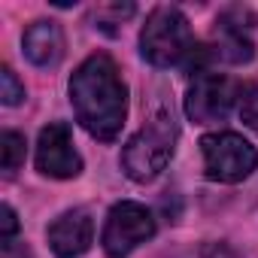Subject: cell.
<instances>
[{"label": "cell", "mask_w": 258, "mask_h": 258, "mask_svg": "<svg viewBox=\"0 0 258 258\" xmlns=\"http://www.w3.org/2000/svg\"><path fill=\"white\" fill-rule=\"evenodd\" d=\"M70 103L76 121L103 143L115 140L127 115V88L109 55H88L70 76Z\"/></svg>", "instance_id": "1"}, {"label": "cell", "mask_w": 258, "mask_h": 258, "mask_svg": "<svg viewBox=\"0 0 258 258\" xmlns=\"http://www.w3.org/2000/svg\"><path fill=\"white\" fill-rule=\"evenodd\" d=\"M173 149H176V121L167 109H158L127 140L121 152V170L134 182H149L167 167V161L173 158Z\"/></svg>", "instance_id": "2"}, {"label": "cell", "mask_w": 258, "mask_h": 258, "mask_svg": "<svg viewBox=\"0 0 258 258\" xmlns=\"http://www.w3.org/2000/svg\"><path fill=\"white\" fill-rule=\"evenodd\" d=\"M195 37L188 19L176 7H155L140 34V55L152 67H173L195 55Z\"/></svg>", "instance_id": "3"}, {"label": "cell", "mask_w": 258, "mask_h": 258, "mask_svg": "<svg viewBox=\"0 0 258 258\" xmlns=\"http://www.w3.org/2000/svg\"><path fill=\"white\" fill-rule=\"evenodd\" d=\"M201 152H204V173L213 182H240L258 167L255 146L234 131L207 134L201 140Z\"/></svg>", "instance_id": "4"}, {"label": "cell", "mask_w": 258, "mask_h": 258, "mask_svg": "<svg viewBox=\"0 0 258 258\" xmlns=\"http://www.w3.org/2000/svg\"><path fill=\"white\" fill-rule=\"evenodd\" d=\"M152 234H155L152 213L143 204L121 201V204H115L109 210L103 234H100V243H103V252L109 258H124V255H131L140 243H146Z\"/></svg>", "instance_id": "5"}, {"label": "cell", "mask_w": 258, "mask_h": 258, "mask_svg": "<svg viewBox=\"0 0 258 258\" xmlns=\"http://www.w3.org/2000/svg\"><path fill=\"white\" fill-rule=\"evenodd\" d=\"M237 97H240V88L234 79L222 73H198L185 94V112L198 124H213L228 118Z\"/></svg>", "instance_id": "6"}, {"label": "cell", "mask_w": 258, "mask_h": 258, "mask_svg": "<svg viewBox=\"0 0 258 258\" xmlns=\"http://www.w3.org/2000/svg\"><path fill=\"white\" fill-rule=\"evenodd\" d=\"M37 170L52 179H73L82 170V158L73 146V134L64 121H49L37 140Z\"/></svg>", "instance_id": "7"}, {"label": "cell", "mask_w": 258, "mask_h": 258, "mask_svg": "<svg viewBox=\"0 0 258 258\" xmlns=\"http://www.w3.org/2000/svg\"><path fill=\"white\" fill-rule=\"evenodd\" d=\"M255 16L246 7H231L216 19V55L231 61V64H243L252 61L255 55Z\"/></svg>", "instance_id": "8"}, {"label": "cell", "mask_w": 258, "mask_h": 258, "mask_svg": "<svg viewBox=\"0 0 258 258\" xmlns=\"http://www.w3.org/2000/svg\"><path fill=\"white\" fill-rule=\"evenodd\" d=\"M94 240V222L85 210H67L49 225V246L58 258H79Z\"/></svg>", "instance_id": "9"}, {"label": "cell", "mask_w": 258, "mask_h": 258, "mask_svg": "<svg viewBox=\"0 0 258 258\" xmlns=\"http://www.w3.org/2000/svg\"><path fill=\"white\" fill-rule=\"evenodd\" d=\"M22 49H25V58L37 67H55L61 58H64V31L58 22H34L25 37H22Z\"/></svg>", "instance_id": "10"}, {"label": "cell", "mask_w": 258, "mask_h": 258, "mask_svg": "<svg viewBox=\"0 0 258 258\" xmlns=\"http://www.w3.org/2000/svg\"><path fill=\"white\" fill-rule=\"evenodd\" d=\"M0 143H4V173L13 176L25 164V137L16 131H7Z\"/></svg>", "instance_id": "11"}, {"label": "cell", "mask_w": 258, "mask_h": 258, "mask_svg": "<svg viewBox=\"0 0 258 258\" xmlns=\"http://www.w3.org/2000/svg\"><path fill=\"white\" fill-rule=\"evenodd\" d=\"M240 118L246 121V127H252V131L258 134V79L255 82H246L240 88Z\"/></svg>", "instance_id": "12"}, {"label": "cell", "mask_w": 258, "mask_h": 258, "mask_svg": "<svg viewBox=\"0 0 258 258\" xmlns=\"http://www.w3.org/2000/svg\"><path fill=\"white\" fill-rule=\"evenodd\" d=\"M0 100H4L7 106H16V103L25 100V85L19 82V76L10 67L0 70Z\"/></svg>", "instance_id": "13"}, {"label": "cell", "mask_w": 258, "mask_h": 258, "mask_svg": "<svg viewBox=\"0 0 258 258\" xmlns=\"http://www.w3.org/2000/svg\"><path fill=\"white\" fill-rule=\"evenodd\" d=\"M0 237H4V243H10L13 240V234L19 231V219H16V213H13V207L10 204H4V210H0Z\"/></svg>", "instance_id": "14"}, {"label": "cell", "mask_w": 258, "mask_h": 258, "mask_svg": "<svg viewBox=\"0 0 258 258\" xmlns=\"http://www.w3.org/2000/svg\"><path fill=\"white\" fill-rule=\"evenodd\" d=\"M201 258H240L228 243H210L207 249H204V255Z\"/></svg>", "instance_id": "15"}, {"label": "cell", "mask_w": 258, "mask_h": 258, "mask_svg": "<svg viewBox=\"0 0 258 258\" xmlns=\"http://www.w3.org/2000/svg\"><path fill=\"white\" fill-rule=\"evenodd\" d=\"M4 258H28V246L22 243H16V240H10V243H4Z\"/></svg>", "instance_id": "16"}]
</instances>
